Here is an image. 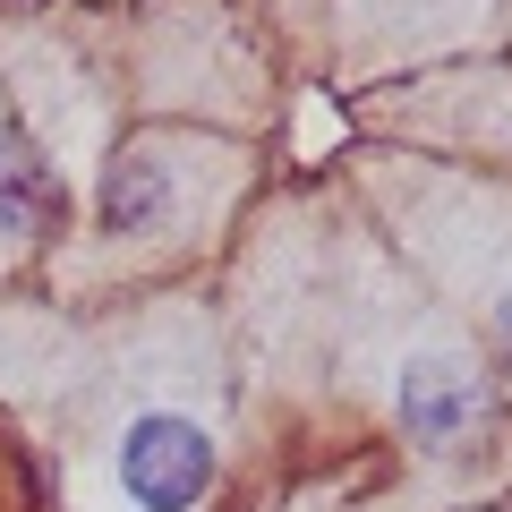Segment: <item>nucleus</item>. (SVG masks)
<instances>
[{"mask_svg": "<svg viewBox=\"0 0 512 512\" xmlns=\"http://www.w3.org/2000/svg\"><path fill=\"white\" fill-rule=\"evenodd\" d=\"M205 188V137H137L111 154L103 188H94V239L103 248H171L197 214Z\"/></svg>", "mask_w": 512, "mask_h": 512, "instance_id": "f257e3e1", "label": "nucleus"}, {"mask_svg": "<svg viewBox=\"0 0 512 512\" xmlns=\"http://www.w3.org/2000/svg\"><path fill=\"white\" fill-rule=\"evenodd\" d=\"M60 222V188L43 171V154L26 146L18 128L0 120V248H18V239H43Z\"/></svg>", "mask_w": 512, "mask_h": 512, "instance_id": "20e7f679", "label": "nucleus"}, {"mask_svg": "<svg viewBox=\"0 0 512 512\" xmlns=\"http://www.w3.org/2000/svg\"><path fill=\"white\" fill-rule=\"evenodd\" d=\"M214 427L188 419V410H137L111 444V487L128 512H197L214 495Z\"/></svg>", "mask_w": 512, "mask_h": 512, "instance_id": "f03ea898", "label": "nucleus"}, {"mask_svg": "<svg viewBox=\"0 0 512 512\" xmlns=\"http://www.w3.org/2000/svg\"><path fill=\"white\" fill-rule=\"evenodd\" d=\"M402 427H410V444L436 453V461L470 453V444L487 436L495 393H487V376H478V350H461V342H419L410 350L402 359Z\"/></svg>", "mask_w": 512, "mask_h": 512, "instance_id": "7ed1b4c3", "label": "nucleus"}]
</instances>
